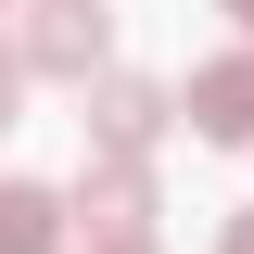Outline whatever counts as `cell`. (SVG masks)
Here are the masks:
<instances>
[{
	"label": "cell",
	"mask_w": 254,
	"mask_h": 254,
	"mask_svg": "<svg viewBox=\"0 0 254 254\" xmlns=\"http://www.w3.org/2000/svg\"><path fill=\"white\" fill-rule=\"evenodd\" d=\"M13 102H26V64H13V51H0V127H13Z\"/></svg>",
	"instance_id": "8992f818"
},
{
	"label": "cell",
	"mask_w": 254,
	"mask_h": 254,
	"mask_svg": "<svg viewBox=\"0 0 254 254\" xmlns=\"http://www.w3.org/2000/svg\"><path fill=\"white\" fill-rule=\"evenodd\" d=\"M216 13H229V26H242V38H254V0H216Z\"/></svg>",
	"instance_id": "ba28073f"
},
{
	"label": "cell",
	"mask_w": 254,
	"mask_h": 254,
	"mask_svg": "<svg viewBox=\"0 0 254 254\" xmlns=\"http://www.w3.org/2000/svg\"><path fill=\"white\" fill-rule=\"evenodd\" d=\"M0 254H64V190L0 178Z\"/></svg>",
	"instance_id": "5b68a950"
},
{
	"label": "cell",
	"mask_w": 254,
	"mask_h": 254,
	"mask_svg": "<svg viewBox=\"0 0 254 254\" xmlns=\"http://www.w3.org/2000/svg\"><path fill=\"white\" fill-rule=\"evenodd\" d=\"M89 254H153V242H89Z\"/></svg>",
	"instance_id": "9c48e42d"
},
{
	"label": "cell",
	"mask_w": 254,
	"mask_h": 254,
	"mask_svg": "<svg viewBox=\"0 0 254 254\" xmlns=\"http://www.w3.org/2000/svg\"><path fill=\"white\" fill-rule=\"evenodd\" d=\"M190 127H203L216 153H254V51H229V64L190 76Z\"/></svg>",
	"instance_id": "277c9868"
},
{
	"label": "cell",
	"mask_w": 254,
	"mask_h": 254,
	"mask_svg": "<svg viewBox=\"0 0 254 254\" xmlns=\"http://www.w3.org/2000/svg\"><path fill=\"white\" fill-rule=\"evenodd\" d=\"M0 13H13V0H0Z\"/></svg>",
	"instance_id": "30bf717a"
},
{
	"label": "cell",
	"mask_w": 254,
	"mask_h": 254,
	"mask_svg": "<svg viewBox=\"0 0 254 254\" xmlns=\"http://www.w3.org/2000/svg\"><path fill=\"white\" fill-rule=\"evenodd\" d=\"M64 229H89V242H153V165H76Z\"/></svg>",
	"instance_id": "3957f363"
},
{
	"label": "cell",
	"mask_w": 254,
	"mask_h": 254,
	"mask_svg": "<svg viewBox=\"0 0 254 254\" xmlns=\"http://www.w3.org/2000/svg\"><path fill=\"white\" fill-rule=\"evenodd\" d=\"M216 254H254V216H229V242H216Z\"/></svg>",
	"instance_id": "52a82bcc"
},
{
	"label": "cell",
	"mask_w": 254,
	"mask_h": 254,
	"mask_svg": "<svg viewBox=\"0 0 254 254\" xmlns=\"http://www.w3.org/2000/svg\"><path fill=\"white\" fill-rule=\"evenodd\" d=\"M13 64H26V76H64V89H89V76H115V13H102V0H38Z\"/></svg>",
	"instance_id": "6da1fadb"
},
{
	"label": "cell",
	"mask_w": 254,
	"mask_h": 254,
	"mask_svg": "<svg viewBox=\"0 0 254 254\" xmlns=\"http://www.w3.org/2000/svg\"><path fill=\"white\" fill-rule=\"evenodd\" d=\"M76 127H89V153H102V165H140L165 127H178V102H165L153 76H89V115H76Z\"/></svg>",
	"instance_id": "7a4b0ae2"
}]
</instances>
